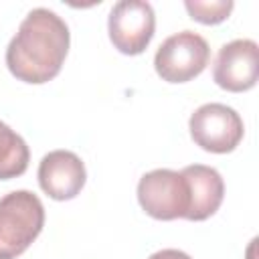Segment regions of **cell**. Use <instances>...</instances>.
<instances>
[{
  "instance_id": "obj_1",
  "label": "cell",
  "mask_w": 259,
  "mask_h": 259,
  "mask_svg": "<svg viewBox=\"0 0 259 259\" xmlns=\"http://www.w3.org/2000/svg\"><path fill=\"white\" fill-rule=\"evenodd\" d=\"M69 26L49 8H32L6 49L8 71L24 83H47L59 75L69 53Z\"/></svg>"
},
{
  "instance_id": "obj_2",
  "label": "cell",
  "mask_w": 259,
  "mask_h": 259,
  "mask_svg": "<svg viewBox=\"0 0 259 259\" xmlns=\"http://www.w3.org/2000/svg\"><path fill=\"white\" fill-rule=\"evenodd\" d=\"M45 206L30 190H14L0 198V259H16L40 235Z\"/></svg>"
},
{
  "instance_id": "obj_3",
  "label": "cell",
  "mask_w": 259,
  "mask_h": 259,
  "mask_svg": "<svg viewBox=\"0 0 259 259\" xmlns=\"http://www.w3.org/2000/svg\"><path fill=\"white\" fill-rule=\"evenodd\" d=\"M138 202L152 219H186L190 206L188 182L182 172L170 168L150 170L138 182Z\"/></svg>"
},
{
  "instance_id": "obj_4",
  "label": "cell",
  "mask_w": 259,
  "mask_h": 259,
  "mask_svg": "<svg viewBox=\"0 0 259 259\" xmlns=\"http://www.w3.org/2000/svg\"><path fill=\"white\" fill-rule=\"evenodd\" d=\"M210 59L208 42L192 30L168 36L156 51L154 69L168 83H186L198 77Z\"/></svg>"
},
{
  "instance_id": "obj_5",
  "label": "cell",
  "mask_w": 259,
  "mask_h": 259,
  "mask_svg": "<svg viewBox=\"0 0 259 259\" xmlns=\"http://www.w3.org/2000/svg\"><path fill=\"white\" fill-rule=\"evenodd\" d=\"M190 138L196 146L212 154L233 152L245 134L241 115L225 103H204L200 105L188 121Z\"/></svg>"
},
{
  "instance_id": "obj_6",
  "label": "cell",
  "mask_w": 259,
  "mask_h": 259,
  "mask_svg": "<svg viewBox=\"0 0 259 259\" xmlns=\"http://www.w3.org/2000/svg\"><path fill=\"white\" fill-rule=\"evenodd\" d=\"M156 14L146 0H121L113 4L107 30L113 47L123 55H140L154 36Z\"/></svg>"
},
{
  "instance_id": "obj_7",
  "label": "cell",
  "mask_w": 259,
  "mask_h": 259,
  "mask_svg": "<svg viewBox=\"0 0 259 259\" xmlns=\"http://www.w3.org/2000/svg\"><path fill=\"white\" fill-rule=\"evenodd\" d=\"M259 77V47L251 38H235L219 49L212 79L221 89L241 93L255 87Z\"/></svg>"
},
{
  "instance_id": "obj_8",
  "label": "cell",
  "mask_w": 259,
  "mask_h": 259,
  "mask_svg": "<svg viewBox=\"0 0 259 259\" xmlns=\"http://www.w3.org/2000/svg\"><path fill=\"white\" fill-rule=\"evenodd\" d=\"M85 164L71 150H53L38 164V184L53 200L75 198L85 186Z\"/></svg>"
},
{
  "instance_id": "obj_9",
  "label": "cell",
  "mask_w": 259,
  "mask_h": 259,
  "mask_svg": "<svg viewBox=\"0 0 259 259\" xmlns=\"http://www.w3.org/2000/svg\"><path fill=\"white\" fill-rule=\"evenodd\" d=\"M180 172L188 182V194H190V206L186 219L204 221L212 217L225 198V182L219 170L204 164H190Z\"/></svg>"
},
{
  "instance_id": "obj_10",
  "label": "cell",
  "mask_w": 259,
  "mask_h": 259,
  "mask_svg": "<svg viewBox=\"0 0 259 259\" xmlns=\"http://www.w3.org/2000/svg\"><path fill=\"white\" fill-rule=\"evenodd\" d=\"M30 152L22 136L0 121V180H10L26 172Z\"/></svg>"
},
{
  "instance_id": "obj_11",
  "label": "cell",
  "mask_w": 259,
  "mask_h": 259,
  "mask_svg": "<svg viewBox=\"0 0 259 259\" xmlns=\"http://www.w3.org/2000/svg\"><path fill=\"white\" fill-rule=\"evenodd\" d=\"M184 8L196 22L219 24L229 18L233 10V0H186Z\"/></svg>"
},
{
  "instance_id": "obj_12",
  "label": "cell",
  "mask_w": 259,
  "mask_h": 259,
  "mask_svg": "<svg viewBox=\"0 0 259 259\" xmlns=\"http://www.w3.org/2000/svg\"><path fill=\"white\" fill-rule=\"evenodd\" d=\"M148 259H190V255H186L184 251H178V249H162V251L152 253Z\"/></svg>"
}]
</instances>
